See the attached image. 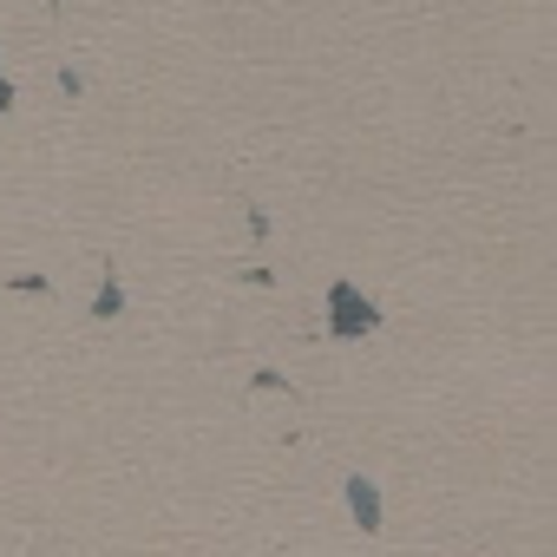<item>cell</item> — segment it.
I'll use <instances>...</instances> for the list:
<instances>
[{"instance_id": "6da1fadb", "label": "cell", "mask_w": 557, "mask_h": 557, "mask_svg": "<svg viewBox=\"0 0 557 557\" xmlns=\"http://www.w3.org/2000/svg\"><path fill=\"white\" fill-rule=\"evenodd\" d=\"M374 329H381V309H374L361 289L335 283V289H329V335H335V342H355V335H374Z\"/></svg>"}, {"instance_id": "7a4b0ae2", "label": "cell", "mask_w": 557, "mask_h": 557, "mask_svg": "<svg viewBox=\"0 0 557 557\" xmlns=\"http://www.w3.org/2000/svg\"><path fill=\"white\" fill-rule=\"evenodd\" d=\"M348 498H355L361 531H381V498H374V485H368V479H348Z\"/></svg>"}, {"instance_id": "3957f363", "label": "cell", "mask_w": 557, "mask_h": 557, "mask_svg": "<svg viewBox=\"0 0 557 557\" xmlns=\"http://www.w3.org/2000/svg\"><path fill=\"white\" fill-rule=\"evenodd\" d=\"M92 315H119V275H106V296H99V309Z\"/></svg>"}, {"instance_id": "277c9868", "label": "cell", "mask_w": 557, "mask_h": 557, "mask_svg": "<svg viewBox=\"0 0 557 557\" xmlns=\"http://www.w3.org/2000/svg\"><path fill=\"white\" fill-rule=\"evenodd\" d=\"M14 106V86H8V73H0V112H8Z\"/></svg>"}]
</instances>
